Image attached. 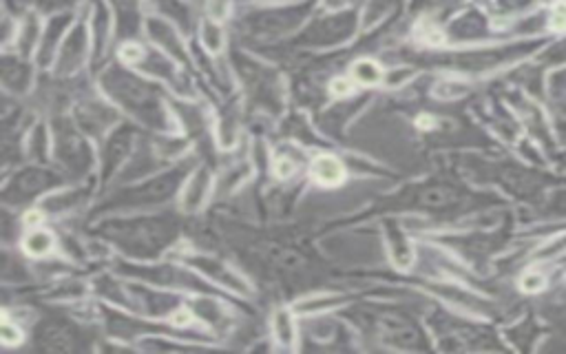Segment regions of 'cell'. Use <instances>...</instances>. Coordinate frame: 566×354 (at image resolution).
<instances>
[{
  "instance_id": "cell-1",
  "label": "cell",
  "mask_w": 566,
  "mask_h": 354,
  "mask_svg": "<svg viewBox=\"0 0 566 354\" xmlns=\"http://www.w3.org/2000/svg\"><path fill=\"white\" fill-rule=\"evenodd\" d=\"M312 173H314V177H317V182L326 184V186L341 184L343 177H345L343 164L337 158H330V155H321V158L314 160Z\"/></svg>"
},
{
  "instance_id": "cell-2",
  "label": "cell",
  "mask_w": 566,
  "mask_h": 354,
  "mask_svg": "<svg viewBox=\"0 0 566 354\" xmlns=\"http://www.w3.org/2000/svg\"><path fill=\"white\" fill-rule=\"evenodd\" d=\"M547 284H549V277L540 268H531L520 277V290H524V293H529V295L542 293V290L547 288Z\"/></svg>"
},
{
  "instance_id": "cell-3",
  "label": "cell",
  "mask_w": 566,
  "mask_h": 354,
  "mask_svg": "<svg viewBox=\"0 0 566 354\" xmlns=\"http://www.w3.org/2000/svg\"><path fill=\"white\" fill-rule=\"evenodd\" d=\"M54 248V237L47 231H34L25 239V251L29 255H45Z\"/></svg>"
},
{
  "instance_id": "cell-4",
  "label": "cell",
  "mask_w": 566,
  "mask_h": 354,
  "mask_svg": "<svg viewBox=\"0 0 566 354\" xmlns=\"http://www.w3.org/2000/svg\"><path fill=\"white\" fill-rule=\"evenodd\" d=\"M354 80H359L361 85H374V82L381 80V69L374 65L372 60H359L354 65Z\"/></svg>"
},
{
  "instance_id": "cell-5",
  "label": "cell",
  "mask_w": 566,
  "mask_h": 354,
  "mask_svg": "<svg viewBox=\"0 0 566 354\" xmlns=\"http://www.w3.org/2000/svg\"><path fill=\"white\" fill-rule=\"evenodd\" d=\"M549 213L551 215H566V189L553 193L549 197Z\"/></svg>"
},
{
  "instance_id": "cell-6",
  "label": "cell",
  "mask_w": 566,
  "mask_h": 354,
  "mask_svg": "<svg viewBox=\"0 0 566 354\" xmlns=\"http://www.w3.org/2000/svg\"><path fill=\"white\" fill-rule=\"evenodd\" d=\"M425 202L434 204V206H447V204L456 202V195L447 193V191H432V193L425 195Z\"/></svg>"
},
{
  "instance_id": "cell-7",
  "label": "cell",
  "mask_w": 566,
  "mask_h": 354,
  "mask_svg": "<svg viewBox=\"0 0 566 354\" xmlns=\"http://www.w3.org/2000/svg\"><path fill=\"white\" fill-rule=\"evenodd\" d=\"M142 47L140 45H124L122 47V58L127 62H138L142 58Z\"/></svg>"
},
{
  "instance_id": "cell-8",
  "label": "cell",
  "mask_w": 566,
  "mask_h": 354,
  "mask_svg": "<svg viewBox=\"0 0 566 354\" xmlns=\"http://www.w3.org/2000/svg\"><path fill=\"white\" fill-rule=\"evenodd\" d=\"M352 89H354L352 82L345 80V78H339V80L332 82V93H334V96H348Z\"/></svg>"
},
{
  "instance_id": "cell-9",
  "label": "cell",
  "mask_w": 566,
  "mask_h": 354,
  "mask_svg": "<svg viewBox=\"0 0 566 354\" xmlns=\"http://www.w3.org/2000/svg\"><path fill=\"white\" fill-rule=\"evenodd\" d=\"M295 169H297V166L292 164L290 160H286V158L277 160V164H275V171H277L279 177H290L292 173H295Z\"/></svg>"
},
{
  "instance_id": "cell-10",
  "label": "cell",
  "mask_w": 566,
  "mask_h": 354,
  "mask_svg": "<svg viewBox=\"0 0 566 354\" xmlns=\"http://www.w3.org/2000/svg\"><path fill=\"white\" fill-rule=\"evenodd\" d=\"M3 337H5V343H18L20 341V330H14L12 326H9V321H5Z\"/></svg>"
},
{
  "instance_id": "cell-11",
  "label": "cell",
  "mask_w": 566,
  "mask_h": 354,
  "mask_svg": "<svg viewBox=\"0 0 566 354\" xmlns=\"http://www.w3.org/2000/svg\"><path fill=\"white\" fill-rule=\"evenodd\" d=\"M418 124V129H432L434 127V118L432 116H421L416 120Z\"/></svg>"
},
{
  "instance_id": "cell-12",
  "label": "cell",
  "mask_w": 566,
  "mask_h": 354,
  "mask_svg": "<svg viewBox=\"0 0 566 354\" xmlns=\"http://www.w3.org/2000/svg\"><path fill=\"white\" fill-rule=\"evenodd\" d=\"M40 220H43V215H40L38 211H31V213L27 215V224H38Z\"/></svg>"
},
{
  "instance_id": "cell-13",
  "label": "cell",
  "mask_w": 566,
  "mask_h": 354,
  "mask_svg": "<svg viewBox=\"0 0 566 354\" xmlns=\"http://www.w3.org/2000/svg\"><path fill=\"white\" fill-rule=\"evenodd\" d=\"M188 319H191V315H188V312H180V315H175V324L184 326V324H188Z\"/></svg>"
}]
</instances>
